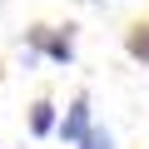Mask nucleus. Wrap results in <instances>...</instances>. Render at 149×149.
Segmentation results:
<instances>
[{"instance_id":"obj_1","label":"nucleus","mask_w":149,"mask_h":149,"mask_svg":"<svg viewBox=\"0 0 149 149\" xmlns=\"http://www.w3.org/2000/svg\"><path fill=\"white\" fill-rule=\"evenodd\" d=\"M30 45H35V50H25V65H35V60H40V45H45V50H50V60H60V65H70V60H74V40H70V30H65V35H55V30H45V25H40V30H30Z\"/></svg>"},{"instance_id":"obj_2","label":"nucleus","mask_w":149,"mask_h":149,"mask_svg":"<svg viewBox=\"0 0 149 149\" xmlns=\"http://www.w3.org/2000/svg\"><path fill=\"white\" fill-rule=\"evenodd\" d=\"M85 129H90V95H74L65 119H55V134H60V144H80Z\"/></svg>"},{"instance_id":"obj_3","label":"nucleus","mask_w":149,"mask_h":149,"mask_svg":"<svg viewBox=\"0 0 149 149\" xmlns=\"http://www.w3.org/2000/svg\"><path fill=\"white\" fill-rule=\"evenodd\" d=\"M55 119H60V114H55V104H50V100H35V104H30V134H35V139L55 134Z\"/></svg>"},{"instance_id":"obj_4","label":"nucleus","mask_w":149,"mask_h":149,"mask_svg":"<svg viewBox=\"0 0 149 149\" xmlns=\"http://www.w3.org/2000/svg\"><path fill=\"white\" fill-rule=\"evenodd\" d=\"M129 55L149 65V25H134V30H129Z\"/></svg>"},{"instance_id":"obj_5","label":"nucleus","mask_w":149,"mask_h":149,"mask_svg":"<svg viewBox=\"0 0 149 149\" xmlns=\"http://www.w3.org/2000/svg\"><path fill=\"white\" fill-rule=\"evenodd\" d=\"M80 149H114V139H109V129H95V124H90V129L80 134Z\"/></svg>"}]
</instances>
